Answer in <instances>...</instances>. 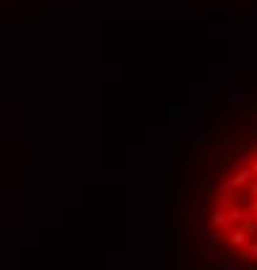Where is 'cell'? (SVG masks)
<instances>
[{
  "label": "cell",
  "instance_id": "6da1fadb",
  "mask_svg": "<svg viewBox=\"0 0 257 270\" xmlns=\"http://www.w3.org/2000/svg\"><path fill=\"white\" fill-rule=\"evenodd\" d=\"M250 234H247V229L244 226H239V229H231V231H228V237H226V242H228V244H231L234 249H239V247H247V244H250Z\"/></svg>",
  "mask_w": 257,
  "mask_h": 270
},
{
  "label": "cell",
  "instance_id": "7a4b0ae2",
  "mask_svg": "<svg viewBox=\"0 0 257 270\" xmlns=\"http://www.w3.org/2000/svg\"><path fill=\"white\" fill-rule=\"evenodd\" d=\"M234 205H236V195H234V192L221 190V192H216V195H213V208H218V211H228V208H234Z\"/></svg>",
  "mask_w": 257,
  "mask_h": 270
},
{
  "label": "cell",
  "instance_id": "3957f363",
  "mask_svg": "<svg viewBox=\"0 0 257 270\" xmlns=\"http://www.w3.org/2000/svg\"><path fill=\"white\" fill-rule=\"evenodd\" d=\"M210 223H213L216 229H228V226H234L231 218H228V211H213V216H210Z\"/></svg>",
  "mask_w": 257,
  "mask_h": 270
},
{
  "label": "cell",
  "instance_id": "277c9868",
  "mask_svg": "<svg viewBox=\"0 0 257 270\" xmlns=\"http://www.w3.org/2000/svg\"><path fill=\"white\" fill-rule=\"evenodd\" d=\"M244 260H250V263H257V239H252L250 244L244 247Z\"/></svg>",
  "mask_w": 257,
  "mask_h": 270
},
{
  "label": "cell",
  "instance_id": "5b68a950",
  "mask_svg": "<svg viewBox=\"0 0 257 270\" xmlns=\"http://www.w3.org/2000/svg\"><path fill=\"white\" fill-rule=\"evenodd\" d=\"M228 218H231V223H242L244 221V211L239 208V205H234V208H228Z\"/></svg>",
  "mask_w": 257,
  "mask_h": 270
},
{
  "label": "cell",
  "instance_id": "8992f818",
  "mask_svg": "<svg viewBox=\"0 0 257 270\" xmlns=\"http://www.w3.org/2000/svg\"><path fill=\"white\" fill-rule=\"evenodd\" d=\"M250 169H252V174L257 177V156H252V166H250Z\"/></svg>",
  "mask_w": 257,
  "mask_h": 270
}]
</instances>
